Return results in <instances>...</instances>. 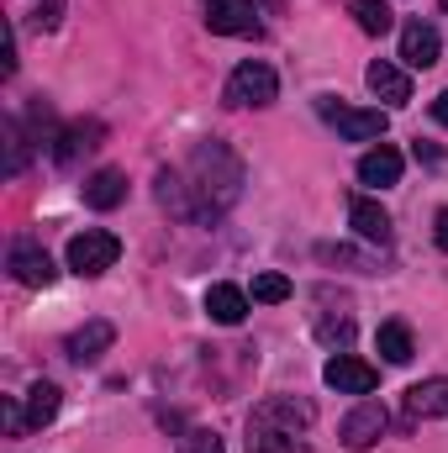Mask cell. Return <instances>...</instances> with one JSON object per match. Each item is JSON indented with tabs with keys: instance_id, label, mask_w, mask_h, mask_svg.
Here are the masks:
<instances>
[{
	"instance_id": "cell-1",
	"label": "cell",
	"mask_w": 448,
	"mask_h": 453,
	"mask_svg": "<svg viewBox=\"0 0 448 453\" xmlns=\"http://www.w3.org/2000/svg\"><path fill=\"white\" fill-rule=\"evenodd\" d=\"M237 190H243V164H237V153H232L227 142H201V148L190 153V196H196L201 222H206V217H222L227 206L237 201Z\"/></svg>"
},
{
	"instance_id": "cell-2",
	"label": "cell",
	"mask_w": 448,
	"mask_h": 453,
	"mask_svg": "<svg viewBox=\"0 0 448 453\" xmlns=\"http://www.w3.org/2000/svg\"><path fill=\"white\" fill-rule=\"evenodd\" d=\"M274 96H280V74H274L264 58L237 64L232 80H227V106H269Z\"/></svg>"
},
{
	"instance_id": "cell-3",
	"label": "cell",
	"mask_w": 448,
	"mask_h": 453,
	"mask_svg": "<svg viewBox=\"0 0 448 453\" xmlns=\"http://www.w3.org/2000/svg\"><path fill=\"white\" fill-rule=\"evenodd\" d=\"M116 258H121V242H116L112 232H101V226H90V232L69 237V269H74V274H85V280L106 274Z\"/></svg>"
},
{
	"instance_id": "cell-4",
	"label": "cell",
	"mask_w": 448,
	"mask_h": 453,
	"mask_svg": "<svg viewBox=\"0 0 448 453\" xmlns=\"http://www.w3.org/2000/svg\"><path fill=\"white\" fill-rule=\"evenodd\" d=\"M317 111L328 127H337V137L343 142H375V137H385V111H359V106H337V101H317Z\"/></svg>"
},
{
	"instance_id": "cell-5",
	"label": "cell",
	"mask_w": 448,
	"mask_h": 453,
	"mask_svg": "<svg viewBox=\"0 0 448 453\" xmlns=\"http://www.w3.org/2000/svg\"><path fill=\"white\" fill-rule=\"evenodd\" d=\"M385 427H390V411L380 406V401H359L348 417H343V427H337V438H343V449L364 453L375 449L380 438H385Z\"/></svg>"
},
{
	"instance_id": "cell-6",
	"label": "cell",
	"mask_w": 448,
	"mask_h": 453,
	"mask_svg": "<svg viewBox=\"0 0 448 453\" xmlns=\"http://www.w3.org/2000/svg\"><path fill=\"white\" fill-rule=\"evenodd\" d=\"M322 380L333 385L337 395H369V390L380 385V369L364 364V358H353V353H337V358H328Z\"/></svg>"
},
{
	"instance_id": "cell-7",
	"label": "cell",
	"mask_w": 448,
	"mask_h": 453,
	"mask_svg": "<svg viewBox=\"0 0 448 453\" xmlns=\"http://www.w3.org/2000/svg\"><path fill=\"white\" fill-rule=\"evenodd\" d=\"M206 27L217 37H259L253 0H206Z\"/></svg>"
},
{
	"instance_id": "cell-8",
	"label": "cell",
	"mask_w": 448,
	"mask_h": 453,
	"mask_svg": "<svg viewBox=\"0 0 448 453\" xmlns=\"http://www.w3.org/2000/svg\"><path fill=\"white\" fill-rule=\"evenodd\" d=\"M11 274L27 285V290H48L53 280H58V269H53V258L37 248V242H11Z\"/></svg>"
},
{
	"instance_id": "cell-9",
	"label": "cell",
	"mask_w": 448,
	"mask_h": 453,
	"mask_svg": "<svg viewBox=\"0 0 448 453\" xmlns=\"http://www.w3.org/2000/svg\"><path fill=\"white\" fill-rule=\"evenodd\" d=\"M438 53H444V37H438L433 21H406V27H401V58H406L412 69H433Z\"/></svg>"
},
{
	"instance_id": "cell-10",
	"label": "cell",
	"mask_w": 448,
	"mask_h": 453,
	"mask_svg": "<svg viewBox=\"0 0 448 453\" xmlns=\"http://www.w3.org/2000/svg\"><path fill=\"white\" fill-rule=\"evenodd\" d=\"M248 453H312L290 427H280V422H269V417H248Z\"/></svg>"
},
{
	"instance_id": "cell-11",
	"label": "cell",
	"mask_w": 448,
	"mask_h": 453,
	"mask_svg": "<svg viewBox=\"0 0 448 453\" xmlns=\"http://www.w3.org/2000/svg\"><path fill=\"white\" fill-rule=\"evenodd\" d=\"M112 342H116V327L96 317V322H85V327H74V333H69L64 353H69L74 364H96V358H101V353H106Z\"/></svg>"
},
{
	"instance_id": "cell-12",
	"label": "cell",
	"mask_w": 448,
	"mask_h": 453,
	"mask_svg": "<svg viewBox=\"0 0 448 453\" xmlns=\"http://www.w3.org/2000/svg\"><path fill=\"white\" fill-rule=\"evenodd\" d=\"M348 222H353V232L364 237V242H390V211L380 206V201H369V196H353L348 201Z\"/></svg>"
},
{
	"instance_id": "cell-13",
	"label": "cell",
	"mask_w": 448,
	"mask_h": 453,
	"mask_svg": "<svg viewBox=\"0 0 448 453\" xmlns=\"http://www.w3.org/2000/svg\"><path fill=\"white\" fill-rule=\"evenodd\" d=\"M406 417L412 422H433V417H448V380H417L406 390Z\"/></svg>"
},
{
	"instance_id": "cell-14",
	"label": "cell",
	"mask_w": 448,
	"mask_h": 453,
	"mask_svg": "<svg viewBox=\"0 0 448 453\" xmlns=\"http://www.w3.org/2000/svg\"><path fill=\"white\" fill-rule=\"evenodd\" d=\"M364 80H369V90H375L385 106H406V101H412V80H406V69H396L390 58H375Z\"/></svg>"
},
{
	"instance_id": "cell-15",
	"label": "cell",
	"mask_w": 448,
	"mask_h": 453,
	"mask_svg": "<svg viewBox=\"0 0 448 453\" xmlns=\"http://www.w3.org/2000/svg\"><path fill=\"white\" fill-rule=\"evenodd\" d=\"M121 201H127V174L121 169H101V174L85 180V206L90 211H116Z\"/></svg>"
},
{
	"instance_id": "cell-16",
	"label": "cell",
	"mask_w": 448,
	"mask_h": 453,
	"mask_svg": "<svg viewBox=\"0 0 448 453\" xmlns=\"http://www.w3.org/2000/svg\"><path fill=\"white\" fill-rule=\"evenodd\" d=\"M359 180L375 185V190H390V185L401 180V153H396V148H369V153L359 158Z\"/></svg>"
},
{
	"instance_id": "cell-17",
	"label": "cell",
	"mask_w": 448,
	"mask_h": 453,
	"mask_svg": "<svg viewBox=\"0 0 448 453\" xmlns=\"http://www.w3.org/2000/svg\"><path fill=\"white\" fill-rule=\"evenodd\" d=\"M206 317L222 322V327H237V322L248 317V296H243L237 285H212V290H206Z\"/></svg>"
},
{
	"instance_id": "cell-18",
	"label": "cell",
	"mask_w": 448,
	"mask_h": 453,
	"mask_svg": "<svg viewBox=\"0 0 448 453\" xmlns=\"http://www.w3.org/2000/svg\"><path fill=\"white\" fill-rule=\"evenodd\" d=\"M259 417H269V422H280V427H312L317 422V406L312 401H296V395H274V401H264L259 406Z\"/></svg>"
},
{
	"instance_id": "cell-19",
	"label": "cell",
	"mask_w": 448,
	"mask_h": 453,
	"mask_svg": "<svg viewBox=\"0 0 448 453\" xmlns=\"http://www.w3.org/2000/svg\"><path fill=\"white\" fill-rule=\"evenodd\" d=\"M58 406H64V390H58L53 380H37V385L27 390V427H48V422L58 417Z\"/></svg>"
},
{
	"instance_id": "cell-20",
	"label": "cell",
	"mask_w": 448,
	"mask_h": 453,
	"mask_svg": "<svg viewBox=\"0 0 448 453\" xmlns=\"http://www.w3.org/2000/svg\"><path fill=\"white\" fill-rule=\"evenodd\" d=\"M348 16L359 21V32H369V37H385L390 27H396V16H390V5L385 0H353L348 5Z\"/></svg>"
},
{
	"instance_id": "cell-21",
	"label": "cell",
	"mask_w": 448,
	"mask_h": 453,
	"mask_svg": "<svg viewBox=\"0 0 448 453\" xmlns=\"http://www.w3.org/2000/svg\"><path fill=\"white\" fill-rule=\"evenodd\" d=\"M375 342H380L385 364H412V353H417V342H412V327H406V322H385Z\"/></svg>"
},
{
	"instance_id": "cell-22",
	"label": "cell",
	"mask_w": 448,
	"mask_h": 453,
	"mask_svg": "<svg viewBox=\"0 0 448 453\" xmlns=\"http://www.w3.org/2000/svg\"><path fill=\"white\" fill-rule=\"evenodd\" d=\"M96 137H101V121H80V127H69V132H58V164H74L80 158V148H96Z\"/></svg>"
},
{
	"instance_id": "cell-23",
	"label": "cell",
	"mask_w": 448,
	"mask_h": 453,
	"mask_svg": "<svg viewBox=\"0 0 448 453\" xmlns=\"http://www.w3.org/2000/svg\"><path fill=\"white\" fill-rule=\"evenodd\" d=\"M253 301L259 306H280V301H290V280L285 274H253Z\"/></svg>"
},
{
	"instance_id": "cell-24",
	"label": "cell",
	"mask_w": 448,
	"mask_h": 453,
	"mask_svg": "<svg viewBox=\"0 0 448 453\" xmlns=\"http://www.w3.org/2000/svg\"><path fill=\"white\" fill-rule=\"evenodd\" d=\"M5 142H11L5 174H21V164H27V137H21V121H5Z\"/></svg>"
},
{
	"instance_id": "cell-25",
	"label": "cell",
	"mask_w": 448,
	"mask_h": 453,
	"mask_svg": "<svg viewBox=\"0 0 448 453\" xmlns=\"http://www.w3.org/2000/svg\"><path fill=\"white\" fill-rule=\"evenodd\" d=\"M64 21V0H37V11H32V27L37 32H53Z\"/></svg>"
},
{
	"instance_id": "cell-26",
	"label": "cell",
	"mask_w": 448,
	"mask_h": 453,
	"mask_svg": "<svg viewBox=\"0 0 448 453\" xmlns=\"http://www.w3.org/2000/svg\"><path fill=\"white\" fill-rule=\"evenodd\" d=\"M180 453H227V449H222V438H217V433H206V427H201V433H185Z\"/></svg>"
},
{
	"instance_id": "cell-27",
	"label": "cell",
	"mask_w": 448,
	"mask_h": 453,
	"mask_svg": "<svg viewBox=\"0 0 448 453\" xmlns=\"http://www.w3.org/2000/svg\"><path fill=\"white\" fill-rule=\"evenodd\" d=\"M433 237H438V248L448 253V206L438 211V222H433Z\"/></svg>"
},
{
	"instance_id": "cell-28",
	"label": "cell",
	"mask_w": 448,
	"mask_h": 453,
	"mask_svg": "<svg viewBox=\"0 0 448 453\" xmlns=\"http://www.w3.org/2000/svg\"><path fill=\"white\" fill-rule=\"evenodd\" d=\"M417 158H428V164H438V158H444V153H438V148H433V142H422V137H417Z\"/></svg>"
},
{
	"instance_id": "cell-29",
	"label": "cell",
	"mask_w": 448,
	"mask_h": 453,
	"mask_svg": "<svg viewBox=\"0 0 448 453\" xmlns=\"http://www.w3.org/2000/svg\"><path fill=\"white\" fill-rule=\"evenodd\" d=\"M433 116H438V121H444V127H448V90H444V96H438V101H433Z\"/></svg>"
},
{
	"instance_id": "cell-30",
	"label": "cell",
	"mask_w": 448,
	"mask_h": 453,
	"mask_svg": "<svg viewBox=\"0 0 448 453\" xmlns=\"http://www.w3.org/2000/svg\"><path fill=\"white\" fill-rule=\"evenodd\" d=\"M444 11H448V0H444Z\"/></svg>"
}]
</instances>
